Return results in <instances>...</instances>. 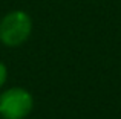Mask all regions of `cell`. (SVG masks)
<instances>
[{
  "instance_id": "6da1fadb",
  "label": "cell",
  "mask_w": 121,
  "mask_h": 119,
  "mask_svg": "<svg viewBox=\"0 0 121 119\" xmlns=\"http://www.w3.org/2000/svg\"><path fill=\"white\" fill-rule=\"evenodd\" d=\"M32 20L25 11H11L0 20V41L9 48H17L29 38Z\"/></svg>"
},
{
  "instance_id": "7a4b0ae2",
  "label": "cell",
  "mask_w": 121,
  "mask_h": 119,
  "mask_svg": "<svg viewBox=\"0 0 121 119\" xmlns=\"http://www.w3.org/2000/svg\"><path fill=\"white\" fill-rule=\"evenodd\" d=\"M34 98L28 90L14 87L0 95V115L3 119H25L31 113Z\"/></svg>"
},
{
  "instance_id": "3957f363",
  "label": "cell",
  "mask_w": 121,
  "mask_h": 119,
  "mask_svg": "<svg viewBox=\"0 0 121 119\" xmlns=\"http://www.w3.org/2000/svg\"><path fill=\"white\" fill-rule=\"evenodd\" d=\"M6 76H8V72H6V67H5V64H3V63L0 61V89H2V86L5 84V81H6Z\"/></svg>"
}]
</instances>
